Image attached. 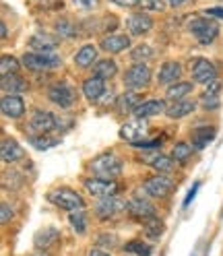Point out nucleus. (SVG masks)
I'll use <instances>...</instances> for the list:
<instances>
[{
	"label": "nucleus",
	"instance_id": "obj_45",
	"mask_svg": "<svg viewBox=\"0 0 223 256\" xmlns=\"http://www.w3.org/2000/svg\"><path fill=\"white\" fill-rule=\"evenodd\" d=\"M110 2H114V4H118V6H122V8H132V6H136V0H110Z\"/></svg>",
	"mask_w": 223,
	"mask_h": 256
},
{
	"label": "nucleus",
	"instance_id": "obj_7",
	"mask_svg": "<svg viewBox=\"0 0 223 256\" xmlns=\"http://www.w3.org/2000/svg\"><path fill=\"white\" fill-rule=\"evenodd\" d=\"M149 134V124L145 118H134L128 120L122 128H120V138L132 142V145H138V142H145Z\"/></svg>",
	"mask_w": 223,
	"mask_h": 256
},
{
	"label": "nucleus",
	"instance_id": "obj_42",
	"mask_svg": "<svg viewBox=\"0 0 223 256\" xmlns=\"http://www.w3.org/2000/svg\"><path fill=\"white\" fill-rule=\"evenodd\" d=\"M219 91H221V83H219L217 78H215L213 83L204 85V93H202V95H219Z\"/></svg>",
	"mask_w": 223,
	"mask_h": 256
},
{
	"label": "nucleus",
	"instance_id": "obj_39",
	"mask_svg": "<svg viewBox=\"0 0 223 256\" xmlns=\"http://www.w3.org/2000/svg\"><path fill=\"white\" fill-rule=\"evenodd\" d=\"M136 4L145 10H164L166 6L164 0H136Z\"/></svg>",
	"mask_w": 223,
	"mask_h": 256
},
{
	"label": "nucleus",
	"instance_id": "obj_13",
	"mask_svg": "<svg viewBox=\"0 0 223 256\" xmlns=\"http://www.w3.org/2000/svg\"><path fill=\"white\" fill-rule=\"evenodd\" d=\"M29 126L36 134H44V132H50V130H54V128H58V120H56L54 114H50V112L38 110L36 114L31 116Z\"/></svg>",
	"mask_w": 223,
	"mask_h": 256
},
{
	"label": "nucleus",
	"instance_id": "obj_4",
	"mask_svg": "<svg viewBox=\"0 0 223 256\" xmlns=\"http://www.w3.org/2000/svg\"><path fill=\"white\" fill-rule=\"evenodd\" d=\"M151 83V68L147 62H134L132 66L124 72V87L128 91H138L145 89Z\"/></svg>",
	"mask_w": 223,
	"mask_h": 256
},
{
	"label": "nucleus",
	"instance_id": "obj_2",
	"mask_svg": "<svg viewBox=\"0 0 223 256\" xmlns=\"http://www.w3.org/2000/svg\"><path fill=\"white\" fill-rule=\"evenodd\" d=\"M188 31L202 46H209L219 38V25L213 21V17H196V19H192L190 25H188Z\"/></svg>",
	"mask_w": 223,
	"mask_h": 256
},
{
	"label": "nucleus",
	"instance_id": "obj_24",
	"mask_svg": "<svg viewBox=\"0 0 223 256\" xmlns=\"http://www.w3.org/2000/svg\"><path fill=\"white\" fill-rule=\"evenodd\" d=\"M0 87H2L4 95H19V93L27 91L25 78H21L17 72H14V74H4V76H2V83H0Z\"/></svg>",
	"mask_w": 223,
	"mask_h": 256
},
{
	"label": "nucleus",
	"instance_id": "obj_31",
	"mask_svg": "<svg viewBox=\"0 0 223 256\" xmlns=\"http://www.w3.org/2000/svg\"><path fill=\"white\" fill-rule=\"evenodd\" d=\"M149 164H151V168H153L157 174H170L174 168H176L174 159H172V157H166V155H155Z\"/></svg>",
	"mask_w": 223,
	"mask_h": 256
},
{
	"label": "nucleus",
	"instance_id": "obj_21",
	"mask_svg": "<svg viewBox=\"0 0 223 256\" xmlns=\"http://www.w3.org/2000/svg\"><path fill=\"white\" fill-rule=\"evenodd\" d=\"M166 102L164 100H147V102H142L136 110H134V116L136 118H151V116H159L162 112H166Z\"/></svg>",
	"mask_w": 223,
	"mask_h": 256
},
{
	"label": "nucleus",
	"instance_id": "obj_22",
	"mask_svg": "<svg viewBox=\"0 0 223 256\" xmlns=\"http://www.w3.org/2000/svg\"><path fill=\"white\" fill-rule=\"evenodd\" d=\"M93 62H98V48L93 44L83 46L81 50L74 54V64L78 68H93Z\"/></svg>",
	"mask_w": 223,
	"mask_h": 256
},
{
	"label": "nucleus",
	"instance_id": "obj_32",
	"mask_svg": "<svg viewBox=\"0 0 223 256\" xmlns=\"http://www.w3.org/2000/svg\"><path fill=\"white\" fill-rule=\"evenodd\" d=\"M124 252L128 254H134V256H151L153 248L149 244H145L142 240H130V242H126L124 246Z\"/></svg>",
	"mask_w": 223,
	"mask_h": 256
},
{
	"label": "nucleus",
	"instance_id": "obj_27",
	"mask_svg": "<svg viewBox=\"0 0 223 256\" xmlns=\"http://www.w3.org/2000/svg\"><path fill=\"white\" fill-rule=\"evenodd\" d=\"M29 48L34 52H44V54H52L56 50V40L50 38L48 34H36L29 40Z\"/></svg>",
	"mask_w": 223,
	"mask_h": 256
},
{
	"label": "nucleus",
	"instance_id": "obj_36",
	"mask_svg": "<svg viewBox=\"0 0 223 256\" xmlns=\"http://www.w3.org/2000/svg\"><path fill=\"white\" fill-rule=\"evenodd\" d=\"M17 70H19V60L17 58H12L8 54H4L2 58H0V72H2V76L4 74H14Z\"/></svg>",
	"mask_w": 223,
	"mask_h": 256
},
{
	"label": "nucleus",
	"instance_id": "obj_34",
	"mask_svg": "<svg viewBox=\"0 0 223 256\" xmlns=\"http://www.w3.org/2000/svg\"><path fill=\"white\" fill-rule=\"evenodd\" d=\"M164 230L166 226L157 217H151V219H145V232H147V238L151 240H159L164 236Z\"/></svg>",
	"mask_w": 223,
	"mask_h": 256
},
{
	"label": "nucleus",
	"instance_id": "obj_44",
	"mask_svg": "<svg viewBox=\"0 0 223 256\" xmlns=\"http://www.w3.org/2000/svg\"><path fill=\"white\" fill-rule=\"evenodd\" d=\"M8 219H12V209H10L6 202H2V217H0V221H2V223H8Z\"/></svg>",
	"mask_w": 223,
	"mask_h": 256
},
{
	"label": "nucleus",
	"instance_id": "obj_14",
	"mask_svg": "<svg viewBox=\"0 0 223 256\" xmlns=\"http://www.w3.org/2000/svg\"><path fill=\"white\" fill-rule=\"evenodd\" d=\"M100 48L108 54H120V52L130 48V38L124 36V34H110V36L102 38Z\"/></svg>",
	"mask_w": 223,
	"mask_h": 256
},
{
	"label": "nucleus",
	"instance_id": "obj_19",
	"mask_svg": "<svg viewBox=\"0 0 223 256\" xmlns=\"http://www.w3.org/2000/svg\"><path fill=\"white\" fill-rule=\"evenodd\" d=\"M194 108H196V102L184 98V100H178V102H172V106H168V110H166V116L172 118V120H180L188 114H192Z\"/></svg>",
	"mask_w": 223,
	"mask_h": 256
},
{
	"label": "nucleus",
	"instance_id": "obj_18",
	"mask_svg": "<svg viewBox=\"0 0 223 256\" xmlns=\"http://www.w3.org/2000/svg\"><path fill=\"white\" fill-rule=\"evenodd\" d=\"M83 93H85V98L95 104V102H100L104 98V93H106V83H104V78L100 76H89L87 81L83 83Z\"/></svg>",
	"mask_w": 223,
	"mask_h": 256
},
{
	"label": "nucleus",
	"instance_id": "obj_47",
	"mask_svg": "<svg viewBox=\"0 0 223 256\" xmlns=\"http://www.w3.org/2000/svg\"><path fill=\"white\" fill-rule=\"evenodd\" d=\"M166 2H168L170 6H174V8H178V6H184L188 0H166Z\"/></svg>",
	"mask_w": 223,
	"mask_h": 256
},
{
	"label": "nucleus",
	"instance_id": "obj_28",
	"mask_svg": "<svg viewBox=\"0 0 223 256\" xmlns=\"http://www.w3.org/2000/svg\"><path fill=\"white\" fill-rule=\"evenodd\" d=\"M118 72V64L116 60H110V58H104V60H98L93 66V74L104 78V81H108V78H114Z\"/></svg>",
	"mask_w": 223,
	"mask_h": 256
},
{
	"label": "nucleus",
	"instance_id": "obj_10",
	"mask_svg": "<svg viewBox=\"0 0 223 256\" xmlns=\"http://www.w3.org/2000/svg\"><path fill=\"white\" fill-rule=\"evenodd\" d=\"M85 188L89 194H93L95 198H106V196H114L118 194V184L114 180H106V178H87L85 180Z\"/></svg>",
	"mask_w": 223,
	"mask_h": 256
},
{
	"label": "nucleus",
	"instance_id": "obj_43",
	"mask_svg": "<svg viewBox=\"0 0 223 256\" xmlns=\"http://www.w3.org/2000/svg\"><path fill=\"white\" fill-rule=\"evenodd\" d=\"M204 14H206V17H217V19H221V21H223V8H219V6L206 8V10H204Z\"/></svg>",
	"mask_w": 223,
	"mask_h": 256
},
{
	"label": "nucleus",
	"instance_id": "obj_9",
	"mask_svg": "<svg viewBox=\"0 0 223 256\" xmlns=\"http://www.w3.org/2000/svg\"><path fill=\"white\" fill-rule=\"evenodd\" d=\"M122 211H128V202H126V200H120L116 194H114V196L100 198V202L95 204V213H98L100 219L118 217Z\"/></svg>",
	"mask_w": 223,
	"mask_h": 256
},
{
	"label": "nucleus",
	"instance_id": "obj_48",
	"mask_svg": "<svg viewBox=\"0 0 223 256\" xmlns=\"http://www.w3.org/2000/svg\"><path fill=\"white\" fill-rule=\"evenodd\" d=\"M89 256H112V254H108V252H104V250H98V248H93V250H89Z\"/></svg>",
	"mask_w": 223,
	"mask_h": 256
},
{
	"label": "nucleus",
	"instance_id": "obj_38",
	"mask_svg": "<svg viewBox=\"0 0 223 256\" xmlns=\"http://www.w3.org/2000/svg\"><path fill=\"white\" fill-rule=\"evenodd\" d=\"M130 56H132L134 62H147L149 58H153V50H151V46H142L140 44L130 52Z\"/></svg>",
	"mask_w": 223,
	"mask_h": 256
},
{
	"label": "nucleus",
	"instance_id": "obj_25",
	"mask_svg": "<svg viewBox=\"0 0 223 256\" xmlns=\"http://www.w3.org/2000/svg\"><path fill=\"white\" fill-rule=\"evenodd\" d=\"M58 240H60V232L56 228H48V230H42L36 234L34 244L38 250H48V248H52Z\"/></svg>",
	"mask_w": 223,
	"mask_h": 256
},
{
	"label": "nucleus",
	"instance_id": "obj_35",
	"mask_svg": "<svg viewBox=\"0 0 223 256\" xmlns=\"http://www.w3.org/2000/svg\"><path fill=\"white\" fill-rule=\"evenodd\" d=\"M68 221H70V226L74 228L76 234H85V230H87V213L83 209L81 211H70Z\"/></svg>",
	"mask_w": 223,
	"mask_h": 256
},
{
	"label": "nucleus",
	"instance_id": "obj_16",
	"mask_svg": "<svg viewBox=\"0 0 223 256\" xmlns=\"http://www.w3.org/2000/svg\"><path fill=\"white\" fill-rule=\"evenodd\" d=\"M182 76V64L180 62H166L162 68H159V74H157V83L159 85H174L178 83Z\"/></svg>",
	"mask_w": 223,
	"mask_h": 256
},
{
	"label": "nucleus",
	"instance_id": "obj_6",
	"mask_svg": "<svg viewBox=\"0 0 223 256\" xmlns=\"http://www.w3.org/2000/svg\"><path fill=\"white\" fill-rule=\"evenodd\" d=\"M48 100H50L52 104H56L58 108H62V110H68L76 102V93H74L72 85H68L66 81H58L48 89Z\"/></svg>",
	"mask_w": 223,
	"mask_h": 256
},
{
	"label": "nucleus",
	"instance_id": "obj_46",
	"mask_svg": "<svg viewBox=\"0 0 223 256\" xmlns=\"http://www.w3.org/2000/svg\"><path fill=\"white\" fill-rule=\"evenodd\" d=\"M198 188H200V184L196 182V184H194V188H192V190H190V192H188V196H186V200H184V206H188V204H190V200H192V198H194V194H196V190H198Z\"/></svg>",
	"mask_w": 223,
	"mask_h": 256
},
{
	"label": "nucleus",
	"instance_id": "obj_41",
	"mask_svg": "<svg viewBox=\"0 0 223 256\" xmlns=\"http://www.w3.org/2000/svg\"><path fill=\"white\" fill-rule=\"evenodd\" d=\"M98 2H100V0H72V4L76 8H85V10L95 8V6H98Z\"/></svg>",
	"mask_w": 223,
	"mask_h": 256
},
{
	"label": "nucleus",
	"instance_id": "obj_20",
	"mask_svg": "<svg viewBox=\"0 0 223 256\" xmlns=\"http://www.w3.org/2000/svg\"><path fill=\"white\" fill-rule=\"evenodd\" d=\"M215 134H217V128L215 126L196 128V130H192V140H190V145L194 147V151H202L215 138Z\"/></svg>",
	"mask_w": 223,
	"mask_h": 256
},
{
	"label": "nucleus",
	"instance_id": "obj_29",
	"mask_svg": "<svg viewBox=\"0 0 223 256\" xmlns=\"http://www.w3.org/2000/svg\"><path fill=\"white\" fill-rule=\"evenodd\" d=\"M190 91H192V83L190 81H178V83H174V85L168 87L166 98L170 102H178V100H184Z\"/></svg>",
	"mask_w": 223,
	"mask_h": 256
},
{
	"label": "nucleus",
	"instance_id": "obj_15",
	"mask_svg": "<svg viewBox=\"0 0 223 256\" xmlns=\"http://www.w3.org/2000/svg\"><path fill=\"white\" fill-rule=\"evenodd\" d=\"M151 27H153V19L147 17L145 12H134L126 19V29H128L130 36H145L151 31Z\"/></svg>",
	"mask_w": 223,
	"mask_h": 256
},
{
	"label": "nucleus",
	"instance_id": "obj_33",
	"mask_svg": "<svg viewBox=\"0 0 223 256\" xmlns=\"http://www.w3.org/2000/svg\"><path fill=\"white\" fill-rule=\"evenodd\" d=\"M54 29H56L58 38H64V40L76 38V27H74V23L68 21V19H58V21L54 23Z\"/></svg>",
	"mask_w": 223,
	"mask_h": 256
},
{
	"label": "nucleus",
	"instance_id": "obj_11",
	"mask_svg": "<svg viewBox=\"0 0 223 256\" xmlns=\"http://www.w3.org/2000/svg\"><path fill=\"white\" fill-rule=\"evenodd\" d=\"M174 188V182L164 174H157L153 178H147L145 180V192L153 198H166Z\"/></svg>",
	"mask_w": 223,
	"mask_h": 256
},
{
	"label": "nucleus",
	"instance_id": "obj_23",
	"mask_svg": "<svg viewBox=\"0 0 223 256\" xmlns=\"http://www.w3.org/2000/svg\"><path fill=\"white\" fill-rule=\"evenodd\" d=\"M140 95L136 91H126L124 95H120V98L116 100V108L120 114H134V110L140 106Z\"/></svg>",
	"mask_w": 223,
	"mask_h": 256
},
{
	"label": "nucleus",
	"instance_id": "obj_50",
	"mask_svg": "<svg viewBox=\"0 0 223 256\" xmlns=\"http://www.w3.org/2000/svg\"><path fill=\"white\" fill-rule=\"evenodd\" d=\"M34 256H44V254H34Z\"/></svg>",
	"mask_w": 223,
	"mask_h": 256
},
{
	"label": "nucleus",
	"instance_id": "obj_37",
	"mask_svg": "<svg viewBox=\"0 0 223 256\" xmlns=\"http://www.w3.org/2000/svg\"><path fill=\"white\" fill-rule=\"evenodd\" d=\"M192 151H194V147L190 145V142H176V147H174L172 155H174L176 162H186V159L192 155Z\"/></svg>",
	"mask_w": 223,
	"mask_h": 256
},
{
	"label": "nucleus",
	"instance_id": "obj_1",
	"mask_svg": "<svg viewBox=\"0 0 223 256\" xmlns=\"http://www.w3.org/2000/svg\"><path fill=\"white\" fill-rule=\"evenodd\" d=\"M91 172L98 176V178H106V180H114L116 176L122 174L124 170V164H122V159L116 155V153H102L98 155L91 162Z\"/></svg>",
	"mask_w": 223,
	"mask_h": 256
},
{
	"label": "nucleus",
	"instance_id": "obj_30",
	"mask_svg": "<svg viewBox=\"0 0 223 256\" xmlns=\"http://www.w3.org/2000/svg\"><path fill=\"white\" fill-rule=\"evenodd\" d=\"M48 134H50V132L36 134V136H31V138H29V142H31V145H34L36 149H40V151H46V149H50V147L58 145L60 138H58V136H48Z\"/></svg>",
	"mask_w": 223,
	"mask_h": 256
},
{
	"label": "nucleus",
	"instance_id": "obj_8",
	"mask_svg": "<svg viewBox=\"0 0 223 256\" xmlns=\"http://www.w3.org/2000/svg\"><path fill=\"white\" fill-rule=\"evenodd\" d=\"M190 72H192V78L200 85H209L215 81L217 76V68L213 66L211 60L206 58H194L190 62Z\"/></svg>",
	"mask_w": 223,
	"mask_h": 256
},
{
	"label": "nucleus",
	"instance_id": "obj_17",
	"mask_svg": "<svg viewBox=\"0 0 223 256\" xmlns=\"http://www.w3.org/2000/svg\"><path fill=\"white\" fill-rule=\"evenodd\" d=\"M128 213L138 217V219H151V217H155V206L147 198L132 196L128 200Z\"/></svg>",
	"mask_w": 223,
	"mask_h": 256
},
{
	"label": "nucleus",
	"instance_id": "obj_26",
	"mask_svg": "<svg viewBox=\"0 0 223 256\" xmlns=\"http://www.w3.org/2000/svg\"><path fill=\"white\" fill-rule=\"evenodd\" d=\"M0 155H2V162L4 164H14V162H19V159L25 155L21 145L17 140H12V138H4L2 140V149H0Z\"/></svg>",
	"mask_w": 223,
	"mask_h": 256
},
{
	"label": "nucleus",
	"instance_id": "obj_5",
	"mask_svg": "<svg viewBox=\"0 0 223 256\" xmlns=\"http://www.w3.org/2000/svg\"><path fill=\"white\" fill-rule=\"evenodd\" d=\"M23 66L34 70V72H42V70H52L60 66V58L52 52V54H44V52H25L23 58Z\"/></svg>",
	"mask_w": 223,
	"mask_h": 256
},
{
	"label": "nucleus",
	"instance_id": "obj_49",
	"mask_svg": "<svg viewBox=\"0 0 223 256\" xmlns=\"http://www.w3.org/2000/svg\"><path fill=\"white\" fill-rule=\"evenodd\" d=\"M0 31H2V34H0V38H2V40H6V38H8V29H6V25H4V23L0 25Z\"/></svg>",
	"mask_w": 223,
	"mask_h": 256
},
{
	"label": "nucleus",
	"instance_id": "obj_40",
	"mask_svg": "<svg viewBox=\"0 0 223 256\" xmlns=\"http://www.w3.org/2000/svg\"><path fill=\"white\" fill-rule=\"evenodd\" d=\"M202 102V108L204 110H217L219 106H221V102H219V95H202V98H200Z\"/></svg>",
	"mask_w": 223,
	"mask_h": 256
},
{
	"label": "nucleus",
	"instance_id": "obj_3",
	"mask_svg": "<svg viewBox=\"0 0 223 256\" xmlns=\"http://www.w3.org/2000/svg\"><path fill=\"white\" fill-rule=\"evenodd\" d=\"M52 204H56L58 209H64V211H81L85 209V200L81 198V194H76L74 190L70 188H56L48 194Z\"/></svg>",
	"mask_w": 223,
	"mask_h": 256
},
{
	"label": "nucleus",
	"instance_id": "obj_12",
	"mask_svg": "<svg viewBox=\"0 0 223 256\" xmlns=\"http://www.w3.org/2000/svg\"><path fill=\"white\" fill-rule=\"evenodd\" d=\"M0 112H2L4 118L17 120L25 114V102L21 95H2V100H0Z\"/></svg>",
	"mask_w": 223,
	"mask_h": 256
}]
</instances>
